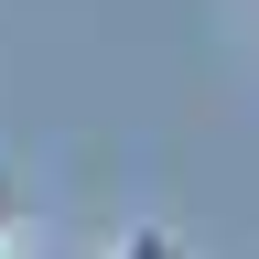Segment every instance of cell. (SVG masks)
<instances>
[{
  "label": "cell",
  "instance_id": "cell-1",
  "mask_svg": "<svg viewBox=\"0 0 259 259\" xmlns=\"http://www.w3.org/2000/svg\"><path fill=\"white\" fill-rule=\"evenodd\" d=\"M108 259H184V238H173V227H130Z\"/></svg>",
  "mask_w": 259,
  "mask_h": 259
},
{
  "label": "cell",
  "instance_id": "cell-2",
  "mask_svg": "<svg viewBox=\"0 0 259 259\" xmlns=\"http://www.w3.org/2000/svg\"><path fill=\"white\" fill-rule=\"evenodd\" d=\"M0 259H11V184H0Z\"/></svg>",
  "mask_w": 259,
  "mask_h": 259
}]
</instances>
